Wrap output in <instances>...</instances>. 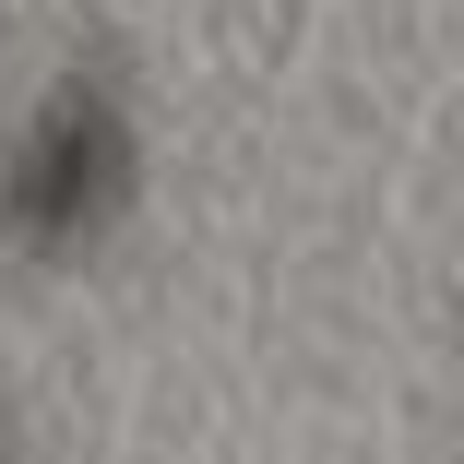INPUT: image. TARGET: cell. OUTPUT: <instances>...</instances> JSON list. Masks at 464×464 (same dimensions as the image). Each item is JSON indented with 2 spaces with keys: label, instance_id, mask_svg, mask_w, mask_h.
Segmentation results:
<instances>
[{
  "label": "cell",
  "instance_id": "obj_1",
  "mask_svg": "<svg viewBox=\"0 0 464 464\" xmlns=\"http://www.w3.org/2000/svg\"><path fill=\"white\" fill-rule=\"evenodd\" d=\"M108 191H120V131H108V108H83V96H60L48 131L13 155V179H0L13 227H36V238H83Z\"/></svg>",
  "mask_w": 464,
  "mask_h": 464
}]
</instances>
